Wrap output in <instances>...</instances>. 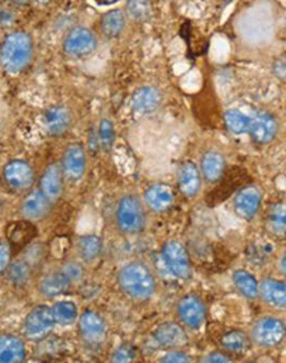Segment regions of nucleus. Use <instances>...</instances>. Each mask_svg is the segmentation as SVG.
Returning <instances> with one entry per match:
<instances>
[{
    "label": "nucleus",
    "mask_w": 286,
    "mask_h": 363,
    "mask_svg": "<svg viewBox=\"0 0 286 363\" xmlns=\"http://www.w3.org/2000/svg\"><path fill=\"white\" fill-rule=\"evenodd\" d=\"M50 209L52 202L39 189L29 192L21 203V215L29 222H36L46 218Z\"/></svg>",
    "instance_id": "obj_21"
},
{
    "label": "nucleus",
    "mask_w": 286,
    "mask_h": 363,
    "mask_svg": "<svg viewBox=\"0 0 286 363\" xmlns=\"http://www.w3.org/2000/svg\"><path fill=\"white\" fill-rule=\"evenodd\" d=\"M219 345L221 350L231 357L245 354L246 350L252 346L249 335L241 329H231L225 332L219 339Z\"/></svg>",
    "instance_id": "obj_25"
},
{
    "label": "nucleus",
    "mask_w": 286,
    "mask_h": 363,
    "mask_svg": "<svg viewBox=\"0 0 286 363\" xmlns=\"http://www.w3.org/2000/svg\"><path fill=\"white\" fill-rule=\"evenodd\" d=\"M76 250L82 262L84 263H92L97 260L102 252H104V242L102 238L98 235H83L79 238L76 243Z\"/></svg>",
    "instance_id": "obj_28"
},
{
    "label": "nucleus",
    "mask_w": 286,
    "mask_h": 363,
    "mask_svg": "<svg viewBox=\"0 0 286 363\" xmlns=\"http://www.w3.org/2000/svg\"><path fill=\"white\" fill-rule=\"evenodd\" d=\"M52 312H53L55 322L59 326H70L79 318L77 305L69 299H62L55 302V305L52 306Z\"/></svg>",
    "instance_id": "obj_33"
},
{
    "label": "nucleus",
    "mask_w": 286,
    "mask_h": 363,
    "mask_svg": "<svg viewBox=\"0 0 286 363\" xmlns=\"http://www.w3.org/2000/svg\"><path fill=\"white\" fill-rule=\"evenodd\" d=\"M135 360V350L128 345L119 346L112 354V363H132Z\"/></svg>",
    "instance_id": "obj_38"
},
{
    "label": "nucleus",
    "mask_w": 286,
    "mask_h": 363,
    "mask_svg": "<svg viewBox=\"0 0 286 363\" xmlns=\"http://www.w3.org/2000/svg\"><path fill=\"white\" fill-rule=\"evenodd\" d=\"M162 104L160 90L155 86H142L132 96L131 106L132 111L139 116H146L158 111Z\"/></svg>",
    "instance_id": "obj_19"
},
{
    "label": "nucleus",
    "mask_w": 286,
    "mask_h": 363,
    "mask_svg": "<svg viewBox=\"0 0 286 363\" xmlns=\"http://www.w3.org/2000/svg\"><path fill=\"white\" fill-rule=\"evenodd\" d=\"M277 267H279V270H280V274L285 275V272H286V267H285V253H282V256L279 257Z\"/></svg>",
    "instance_id": "obj_42"
},
{
    "label": "nucleus",
    "mask_w": 286,
    "mask_h": 363,
    "mask_svg": "<svg viewBox=\"0 0 286 363\" xmlns=\"http://www.w3.org/2000/svg\"><path fill=\"white\" fill-rule=\"evenodd\" d=\"M70 286H72V282L67 279V277L63 274V270L59 267L40 278L38 289H39V294L46 299H55L65 295L70 289Z\"/></svg>",
    "instance_id": "obj_22"
},
{
    "label": "nucleus",
    "mask_w": 286,
    "mask_h": 363,
    "mask_svg": "<svg viewBox=\"0 0 286 363\" xmlns=\"http://www.w3.org/2000/svg\"><path fill=\"white\" fill-rule=\"evenodd\" d=\"M160 257L169 274L176 279L186 281L192 277V260L185 245L176 239H169L162 245Z\"/></svg>",
    "instance_id": "obj_6"
},
{
    "label": "nucleus",
    "mask_w": 286,
    "mask_h": 363,
    "mask_svg": "<svg viewBox=\"0 0 286 363\" xmlns=\"http://www.w3.org/2000/svg\"><path fill=\"white\" fill-rule=\"evenodd\" d=\"M248 335L251 343L258 349H273L283 343L286 336V325L285 320L279 316L265 315L252 325Z\"/></svg>",
    "instance_id": "obj_4"
},
{
    "label": "nucleus",
    "mask_w": 286,
    "mask_h": 363,
    "mask_svg": "<svg viewBox=\"0 0 286 363\" xmlns=\"http://www.w3.org/2000/svg\"><path fill=\"white\" fill-rule=\"evenodd\" d=\"M262 205V191L258 186H243L233 198L235 213L245 220L253 219Z\"/></svg>",
    "instance_id": "obj_13"
},
{
    "label": "nucleus",
    "mask_w": 286,
    "mask_h": 363,
    "mask_svg": "<svg viewBox=\"0 0 286 363\" xmlns=\"http://www.w3.org/2000/svg\"><path fill=\"white\" fill-rule=\"evenodd\" d=\"M98 138L101 142V146L105 150H111L115 142V126L112 121L109 119H102L98 128Z\"/></svg>",
    "instance_id": "obj_35"
},
{
    "label": "nucleus",
    "mask_w": 286,
    "mask_h": 363,
    "mask_svg": "<svg viewBox=\"0 0 286 363\" xmlns=\"http://www.w3.org/2000/svg\"><path fill=\"white\" fill-rule=\"evenodd\" d=\"M60 169L65 179L70 182H77L83 177L86 170V152L80 143H70L66 147Z\"/></svg>",
    "instance_id": "obj_14"
},
{
    "label": "nucleus",
    "mask_w": 286,
    "mask_h": 363,
    "mask_svg": "<svg viewBox=\"0 0 286 363\" xmlns=\"http://www.w3.org/2000/svg\"><path fill=\"white\" fill-rule=\"evenodd\" d=\"M5 233H6V242L12 250V255H16L26 250L32 245L35 238H38L39 230L33 222L22 219V220L11 222L6 226Z\"/></svg>",
    "instance_id": "obj_11"
},
{
    "label": "nucleus",
    "mask_w": 286,
    "mask_h": 363,
    "mask_svg": "<svg viewBox=\"0 0 286 363\" xmlns=\"http://www.w3.org/2000/svg\"><path fill=\"white\" fill-rule=\"evenodd\" d=\"M12 250L6 240H0V277L6 274V270L12 262Z\"/></svg>",
    "instance_id": "obj_40"
},
{
    "label": "nucleus",
    "mask_w": 286,
    "mask_h": 363,
    "mask_svg": "<svg viewBox=\"0 0 286 363\" xmlns=\"http://www.w3.org/2000/svg\"><path fill=\"white\" fill-rule=\"evenodd\" d=\"M226 172V159L221 152L209 150L202 156L201 173L209 184H218Z\"/></svg>",
    "instance_id": "obj_26"
},
{
    "label": "nucleus",
    "mask_w": 286,
    "mask_h": 363,
    "mask_svg": "<svg viewBox=\"0 0 286 363\" xmlns=\"http://www.w3.org/2000/svg\"><path fill=\"white\" fill-rule=\"evenodd\" d=\"M277 132L279 123L269 112H259L253 119H251L249 133L258 145H269L277 136Z\"/></svg>",
    "instance_id": "obj_17"
},
{
    "label": "nucleus",
    "mask_w": 286,
    "mask_h": 363,
    "mask_svg": "<svg viewBox=\"0 0 286 363\" xmlns=\"http://www.w3.org/2000/svg\"><path fill=\"white\" fill-rule=\"evenodd\" d=\"M28 359L26 340L15 333L0 335V363H25Z\"/></svg>",
    "instance_id": "obj_18"
},
{
    "label": "nucleus",
    "mask_w": 286,
    "mask_h": 363,
    "mask_svg": "<svg viewBox=\"0 0 286 363\" xmlns=\"http://www.w3.org/2000/svg\"><path fill=\"white\" fill-rule=\"evenodd\" d=\"M199 363H235V360L222 350H211L201 357Z\"/></svg>",
    "instance_id": "obj_39"
},
{
    "label": "nucleus",
    "mask_w": 286,
    "mask_h": 363,
    "mask_svg": "<svg viewBox=\"0 0 286 363\" xmlns=\"http://www.w3.org/2000/svg\"><path fill=\"white\" fill-rule=\"evenodd\" d=\"M232 284L238 294L246 301L258 299L259 281L246 269H236L232 274Z\"/></svg>",
    "instance_id": "obj_29"
},
{
    "label": "nucleus",
    "mask_w": 286,
    "mask_h": 363,
    "mask_svg": "<svg viewBox=\"0 0 286 363\" xmlns=\"http://www.w3.org/2000/svg\"><path fill=\"white\" fill-rule=\"evenodd\" d=\"M258 298L269 308L283 311L286 306V285L285 281L266 277L258 284Z\"/></svg>",
    "instance_id": "obj_15"
},
{
    "label": "nucleus",
    "mask_w": 286,
    "mask_h": 363,
    "mask_svg": "<svg viewBox=\"0 0 286 363\" xmlns=\"http://www.w3.org/2000/svg\"><path fill=\"white\" fill-rule=\"evenodd\" d=\"M243 363H252V362H243Z\"/></svg>",
    "instance_id": "obj_45"
},
{
    "label": "nucleus",
    "mask_w": 286,
    "mask_h": 363,
    "mask_svg": "<svg viewBox=\"0 0 286 363\" xmlns=\"http://www.w3.org/2000/svg\"><path fill=\"white\" fill-rule=\"evenodd\" d=\"M33 270H35V266L28 259L21 257V259H16V260L11 262V264L6 270V274H8V278H9L11 284L13 286L23 288L32 279Z\"/></svg>",
    "instance_id": "obj_30"
},
{
    "label": "nucleus",
    "mask_w": 286,
    "mask_h": 363,
    "mask_svg": "<svg viewBox=\"0 0 286 363\" xmlns=\"http://www.w3.org/2000/svg\"><path fill=\"white\" fill-rule=\"evenodd\" d=\"M0 209H2V202H0Z\"/></svg>",
    "instance_id": "obj_44"
},
{
    "label": "nucleus",
    "mask_w": 286,
    "mask_h": 363,
    "mask_svg": "<svg viewBox=\"0 0 286 363\" xmlns=\"http://www.w3.org/2000/svg\"><path fill=\"white\" fill-rule=\"evenodd\" d=\"M126 23H128L126 13L121 9H112L102 15L99 28L105 38L116 39L125 32Z\"/></svg>",
    "instance_id": "obj_27"
},
{
    "label": "nucleus",
    "mask_w": 286,
    "mask_h": 363,
    "mask_svg": "<svg viewBox=\"0 0 286 363\" xmlns=\"http://www.w3.org/2000/svg\"><path fill=\"white\" fill-rule=\"evenodd\" d=\"M72 125V113L62 105L48 108L42 115V126L49 136L57 138L69 130Z\"/></svg>",
    "instance_id": "obj_16"
},
{
    "label": "nucleus",
    "mask_w": 286,
    "mask_h": 363,
    "mask_svg": "<svg viewBox=\"0 0 286 363\" xmlns=\"http://www.w3.org/2000/svg\"><path fill=\"white\" fill-rule=\"evenodd\" d=\"M148 215L142 199L136 195H125L115 209V226L125 236L139 235L146 229Z\"/></svg>",
    "instance_id": "obj_3"
},
{
    "label": "nucleus",
    "mask_w": 286,
    "mask_h": 363,
    "mask_svg": "<svg viewBox=\"0 0 286 363\" xmlns=\"http://www.w3.org/2000/svg\"><path fill=\"white\" fill-rule=\"evenodd\" d=\"M56 328L52 306L40 303L28 312L22 322L23 339L29 342H40L49 337Z\"/></svg>",
    "instance_id": "obj_5"
},
{
    "label": "nucleus",
    "mask_w": 286,
    "mask_h": 363,
    "mask_svg": "<svg viewBox=\"0 0 286 363\" xmlns=\"http://www.w3.org/2000/svg\"><path fill=\"white\" fill-rule=\"evenodd\" d=\"M98 36L86 26L70 29L62 43L63 52L73 59H83L93 55L98 49Z\"/></svg>",
    "instance_id": "obj_8"
},
{
    "label": "nucleus",
    "mask_w": 286,
    "mask_h": 363,
    "mask_svg": "<svg viewBox=\"0 0 286 363\" xmlns=\"http://www.w3.org/2000/svg\"><path fill=\"white\" fill-rule=\"evenodd\" d=\"M202 188V174L194 162H185L179 169V189L186 198H195Z\"/></svg>",
    "instance_id": "obj_24"
},
{
    "label": "nucleus",
    "mask_w": 286,
    "mask_h": 363,
    "mask_svg": "<svg viewBox=\"0 0 286 363\" xmlns=\"http://www.w3.org/2000/svg\"><path fill=\"white\" fill-rule=\"evenodd\" d=\"M77 332L87 346H99L108 337V323L97 311H84L77 318Z\"/></svg>",
    "instance_id": "obj_9"
},
{
    "label": "nucleus",
    "mask_w": 286,
    "mask_h": 363,
    "mask_svg": "<svg viewBox=\"0 0 286 363\" xmlns=\"http://www.w3.org/2000/svg\"><path fill=\"white\" fill-rule=\"evenodd\" d=\"M153 342L165 350L183 349L189 343L186 329L177 322H163L152 333Z\"/></svg>",
    "instance_id": "obj_10"
},
{
    "label": "nucleus",
    "mask_w": 286,
    "mask_h": 363,
    "mask_svg": "<svg viewBox=\"0 0 286 363\" xmlns=\"http://www.w3.org/2000/svg\"><path fill=\"white\" fill-rule=\"evenodd\" d=\"M60 269L63 270V274L67 277V279L73 284H77L82 278H83V266L79 262H66L60 266Z\"/></svg>",
    "instance_id": "obj_37"
},
{
    "label": "nucleus",
    "mask_w": 286,
    "mask_h": 363,
    "mask_svg": "<svg viewBox=\"0 0 286 363\" xmlns=\"http://www.w3.org/2000/svg\"><path fill=\"white\" fill-rule=\"evenodd\" d=\"M266 228L268 230L279 238L285 236V229H286V216H285V203L283 202H277L273 203L268 208L266 212Z\"/></svg>",
    "instance_id": "obj_32"
},
{
    "label": "nucleus",
    "mask_w": 286,
    "mask_h": 363,
    "mask_svg": "<svg viewBox=\"0 0 286 363\" xmlns=\"http://www.w3.org/2000/svg\"><path fill=\"white\" fill-rule=\"evenodd\" d=\"M176 315L185 329L199 330L204 328L208 318L207 303L197 294H186L176 305Z\"/></svg>",
    "instance_id": "obj_7"
},
{
    "label": "nucleus",
    "mask_w": 286,
    "mask_h": 363,
    "mask_svg": "<svg viewBox=\"0 0 286 363\" xmlns=\"http://www.w3.org/2000/svg\"><path fill=\"white\" fill-rule=\"evenodd\" d=\"M245 173L241 169L232 170L231 173H226L222 176V184L219 186H216V189L214 191V196L219 195L216 202H222L225 201L228 196H231L235 191H241L245 185Z\"/></svg>",
    "instance_id": "obj_31"
},
{
    "label": "nucleus",
    "mask_w": 286,
    "mask_h": 363,
    "mask_svg": "<svg viewBox=\"0 0 286 363\" xmlns=\"http://www.w3.org/2000/svg\"><path fill=\"white\" fill-rule=\"evenodd\" d=\"M33 56V38L23 30L9 33L0 43V65L11 74L22 73L32 63Z\"/></svg>",
    "instance_id": "obj_2"
},
{
    "label": "nucleus",
    "mask_w": 286,
    "mask_h": 363,
    "mask_svg": "<svg viewBox=\"0 0 286 363\" xmlns=\"http://www.w3.org/2000/svg\"><path fill=\"white\" fill-rule=\"evenodd\" d=\"M158 363H195L194 357L190 356L189 353L183 352L182 349H176V350H166Z\"/></svg>",
    "instance_id": "obj_36"
},
{
    "label": "nucleus",
    "mask_w": 286,
    "mask_h": 363,
    "mask_svg": "<svg viewBox=\"0 0 286 363\" xmlns=\"http://www.w3.org/2000/svg\"><path fill=\"white\" fill-rule=\"evenodd\" d=\"M225 125L233 135L249 133L251 118L238 109H229L225 112Z\"/></svg>",
    "instance_id": "obj_34"
},
{
    "label": "nucleus",
    "mask_w": 286,
    "mask_h": 363,
    "mask_svg": "<svg viewBox=\"0 0 286 363\" xmlns=\"http://www.w3.org/2000/svg\"><path fill=\"white\" fill-rule=\"evenodd\" d=\"M118 286L128 299L142 303L156 295L158 281L149 264L142 260H132L119 269Z\"/></svg>",
    "instance_id": "obj_1"
},
{
    "label": "nucleus",
    "mask_w": 286,
    "mask_h": 363,
    "mask_svg": "<svg viewBox=\"0 0 286 363\" xmlns=\"http://www.w3.org/2000/svg\"><path fill=\"white\" fill-rule=\"evenodd\" d=\"M4 179L12 189L25 191L35 184V170L31 163L16 159L5 166Z\"/></svg>",
    "instance_id": "obj_12"
},
{
    "label": "nucleus",
    "mask_w": 286,
    "mask_h": 363,
    "mask_svg": "<svg viewBox=\"0 0 286 363\" xmlns=\"http://www.w3.org/2000/svg\"><path fill=\"white\" fill-rule=\"evenodd\" d=\"M175 203V194L169 185L155 184L145 191L143 205L155 213H165Z\"/></svg>",
    "instance_id": "obj_20"
},
{
    "label": "nucleus",
    "mask_w": 286,
    "mask_h": 363,
    "mask_svg": "<svg viewBox=\"0 0 286 363\" xmlns=\"http://www.w3.org/2000/svg\"><path fill=\"white\" fill-rule=\"evenodd\" d=\"M63 173L60 169V164L53 163L50 166L46 167V170L43 172L42 177H40V186L39 191L53 203L56 202L62 194H63Z\"/></svg>",
    "instance_id": "obj_23"
},
{
    "label": "nucleus",
    "mask_w": 286,
    "mask_h": 363,
    "mask_svg": "<svg viewBox=\"0 0 286 363\" xmlns=\"http://www.w3.org/2000/svg\"><path fill=\"white\" fill-rule=\"evenodd\" d=\"M136 6L139 8V9H136L135 6H133V4H128V11H129V13H131V16H133L136 21H142V19H145L146 16V13H149V9H148V6H149V4H143V2H136Z\"/></svg>",
    "instance_id": "obj_41"
},
{
    "label": "nucleus",
    "mask_w": 286,
    "mask_h": 363,
    "mask_svg": "<svg viewBox=\"0 0 286 363\" xmlns=\"http://www.w3.org/2000/svg\"><path fill=\"white\" fill-rule=\"evenodd\" d=\"M0 312H2V303H0Z\"/></svg>",
    "instance_id": "obj_43"
}]
</instances>
